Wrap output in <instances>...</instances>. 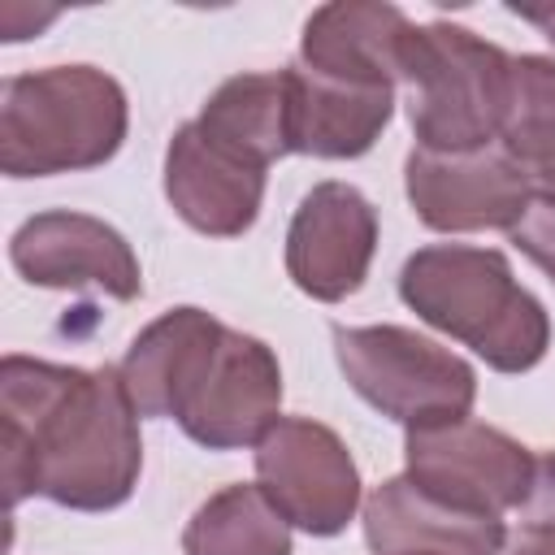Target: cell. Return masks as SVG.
I'll list each match as a JSON object with an SVG mask.
<instances>
[{
	"label": "cell",
	"mask_w": 555,
	"mask_h": 555,
	"mask_svg": "<svg viewBox=\"0 0 555 555\" xmlns=\"http://www.w3.org/2000/svg\"><path fill=\"white\" fill-rule=\"evenodd\" d=\"M507 238L555 282V204L551 199H533L520 221L507 230Z\"/></svg>",
	"instance_id": "20"
},
{
	"label": "cell",
	"mask_w": 555,
	"mask_h": 555,
	"mask_svg": "<svg viewBox=\"0 0 555 555\" xmlns=\"http://www.w3.org/2000/svg\"><path fill=\"white\" fill-rule=\"evenodd\" d=\"M412 22L395 4L377 0H334L312 9L299 35L304 69L321 78L364 82V87H399V52Z\"/></svg>",
	"instance_id": "14"
},
{
	"label": "cell",
	"mask_w": 555,
	"mask_h": 555,
	"mask_svg": "<svg viewBox=\"0 0 555 555\" xmlns=\"http://www.w3.org/2000/svg\"><path fill=\"white\" fill-rule=\"evenodd\" d=\"M0 429L9 507L43 494L74 512H108L139 486V412L117 369L4 356Z\"/></svg>",
	"instance_id": "1"
},
{
	"label": "cell",
	"mask_w": 555,
	"mask_h": 555,
	"mask_svg": "<svg viewBox=\"0 0 555 555\" xmlns=\"http://www.w3.org/2000/svg\"><path fill=\"white\" fill-rule=\"evenodd\" d=\"M512 555H555V529L525 525V529H520V538L512 542Z\"/></svg>",
	"instance_id": "22"
},
{
	"label": "cell",
	"mask_w": 555,
	"mask_h": 555,
	"mask_svg": "<svg viewBox=\"0 0 555 555\" xmlns=\"http://www.w3.org/2000/svg\"><path fill=\"white\" fill-rule=\"evenodd\" d=\"M186 555H295L291 520L260 486H225L208 494L182 529Z\"/></svg>",
	"instance_id": "19"
},
{
	"label": "cell",
	"mask_w": 555,
	"mask_h": 555,
	"mask_svg": "<svg viewBox=\"0 0 555 555\" xmlns=\"http://www.w3.org/2000/svg\"><path fill=\"white\" fill-rule=\"evenodd\" d=\"M412 212L438 234L512 230L533 204L529 178L503 147L477 152H412L403 165Z\"/></svg>",
	"instance_id": "9"
},
{
	"label": "cell",
	"mask_w": 555,
	"mask_h": 555,
	"mask_svg": "<svg viewBox=\"0 0 555 555\" xmlns=\"http://www.w3.org/2000/svg\"><path fill=\"white\" fill-rule=\"evenodd\" d=\"M9 260L30 286L48 291H82L95 286L108 299H139L143 269L121 230L91 212H35L9 238Z\"/></svg>",
	"instance_id": "10"
},
{
	"label": "cell",
	"mask_w": 555,
	"mask_h": 555,
	"mask_svg": "<svg viewBox=\"0 0 555 555\" xmlns=\"http://www.w3.org/2000/svg\"><path fill=\"white\" fill-rule=\"evenodd\" d=\"M377 251V208L351 182H317L286 230V273L291 282L321 299L338 304L356 295L369 278Z\"/></svg>",
	"instance_id": "11"
},
{
	"label": "cell",
	"mask_w": 555,
	"mask_h": 555,
	"mask_svg": "<svg viewBox=\"0 0 555 555\" xmlns=\"http://www.w3.org/2000/svg\"><path fill=\"white\" fill-rule=\"evenodd\" d=\"M399 299L434 330L473 347L494 373H529L551 347V317L494 247L429 243L399 269Z\"/></svg>",
	"instance_id": "2"
},
{
	"label": "cell",
	"mask_w": 555,
	"mask_h": 555,
	"mask_svg": "<svg viewBox=\"0 0 555 555\" xmlns=\"http://www.w3.org/2000/svg\"><path fill=\"white\" fill-rule=\"evenodd\" d=\"M291 121H295V87L291 69H264V74H234L225 78L199 108L195 126L234 147L238 156L256 165H273L295 152L291 143Z\"/></svg>",
	"instance_id": "17"
},
{
	"label": "cell",
	"mask_w": 555,
	"mask_h": 555,
	"mask_svg": "<svg viewBox=\"0 0 555 555\" xmlns=\"http://www.w3.org/2000/svg\"><path fill=\"white\" fill-rule=\"evenodd\" d=\"M520 512H525V525L555 529V451L533 460V481H529V499Z\"/></svg>",
	"instance_id": "21"
},
{
	"label": "cell",
	"mask_w": 555,
	"mask_h": 555,
	"mask_svg": "<svg viewBox=\"0 0 555 555\" xmlns=\"http://www.w3.org/2000/svg\"><path fill=\"white\" fill-rule=\"evenodd\" d=\"M399 87L421 152H477L499 139L512 95V56L455 22L403 35Z\"/></svg>",
	"instance_id": "4"
},
{
	"label": "cell",
	"mask_w": 555,
	"mask_h": 555,
	"mask_svg": "<svg viewBox=\"0 0 555 555\" xmlns=\"http://www.w3.org/2000/svg\"><path fill=\"white\" fill-rule=\"evenodd\" d=\"M282 416V364L273 347L243 330H221L182 390L173 421L208 451L256 447Z\"/></svg>",
	"instance_id": "6"
},
{
	"label": "cell",
	"mask_w": 555,
	"mask_h": 555,
	"mask_svg": "<svg viewBox=\"0 0 555 555\" xmlns=\"http://www.w3.org/2000/svg\"><path fill=\"white\" fill-rule=\"evenodd\" d=\"M291 87H295L291 143L304 156L356 160L382 139L395 113V87L321 78L304 65H291Z\"/></svg>",
	"instance_id": "15"
},
{
	"label": "cell",
	"mask_w": 555,
	"mask_h": 555,
	"mask_svg": "<svg viewBox=\"0 0 555 555\" xmlns=\"http://www.w3.org/2000/svg\"><path fill=\"white\" fill-rule=\"evenodd\" d=\"M403 468L421 490L486 516L525 507L533 481L529 447L473 416L408 429Z\"/></svg>",
	"instance_id": "7"
},
{
	"label": "cell",
	"mask_w": 555,
	"mask_h": 555,
	"mask_svg": "<svg viewBox=\"0 0 555 555\" xmlns=\"http://www.w3.org/2000/svg\"><path fill=\"white\" fill-rule=\"evenodd\" d=\"M256 486L291 529L312 538L343 533L360 512V468L347 442L308 416H278L256 442Z\"/></svg>",
	"instance_id": "8"
},
{
	"label": "cell",
	"mask_w": 555,
	"mask_h": 555,
	"mask_svg": "<svg viewBox=\"0 0 555 555\" xmlns=\"http://www.w3.org/2000/svg\"><path fill=\"white\" fill-rule=\"evenodd\" d=\"M499 143L529 178L533 199L555 204V56H512V95Z\"/></svg>",
	"instance_id": "18"
},
{
	"label": "cell",
	"mask_w": 555,
	"mask_h": 555,
	"mask_svg": "<svg viewBox=\"0 0 555 555\" xmlns=\"http://www.w3.org/2000/svg\"><path fill=\"white\" fill-rule=\"evenodd\" d=\"M264 165L208 139L195 121L178 126L165 147V199L208 238H238L256 225L264 204Z\"/></svg>",
	"instance_id": "12"
},
{
	"label": "cell",
	"mask_w": 555,
	"mask_h": 555,
	"mask_svg": "<svg viewBox=\"0 0 555 555\" xmlns=\"http://www.w3.org/2000/svg\"><path fill=\"white\" fill-rule=\"evenodd\" d=\"M360 520L373 555H503L507 546L499 516L455 507L421 490L408 473L382 481L364 499Z\"/></svg>",
	"instance_id": "13"
},
{
	"label": "cell",
	"mask_w": 555,
	"mask_h": 555,
	"mask_svg": "<svg viewBox=\"0 0 555 555\" xmlns=\"http://www.w3.org/2000/svg\"><path fill=\"white\" fill-rule=\"evenodd\" d=\"M334 360L347 386L403 429L460 421L477 399L473 364L403 325H334Z\"/></svg>",
	"instance_id": "5"
},
{
	"label": "cell",
	"mask_w": 555,
	"mask_h": 555,
	"mask_svg": "<svg viewBox=\"0 0 555 555\" xmlns=\"http://www.w3.org/2000/svg\"><path fill=\"white\" fill-rule=\"evenodd\" d=\"M217 334H221V321L195 304L169 308L147 330H139L117 364L134 412L139 416H173L182 390L191 386V377H195L199 360L208 356V347L217 343Z\"/></svg>",
	"instance_id": "16"
},
{
	"label": "cell",
	"mask_w": 555,
	"mask_h": 555,
	"mask_svg": "<svg viewBox=\"0 0 555 555\" xmlns=\"http://www.w3.org/2000/svg\"><path fill=\"white\" fill-rule=\"evenodd\" d=\"M130 130V104L113 74L95 65H48L0 87V169L9 178H52L108 165Z\"/></svg>",
	"instance_id": "3"
}]
</instances>
